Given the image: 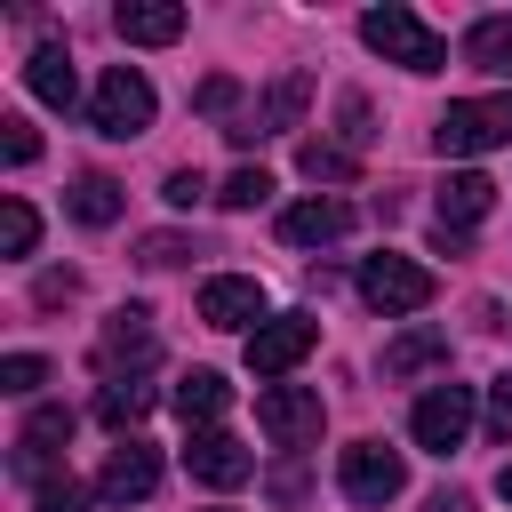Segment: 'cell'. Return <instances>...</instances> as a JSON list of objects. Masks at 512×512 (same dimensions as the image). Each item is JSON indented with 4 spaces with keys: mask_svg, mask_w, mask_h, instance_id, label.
Returning <instances> with one entry per match:
<instances>
[{
    "mask_svg": "<svg viewBox=\"0 0 512 512\" xmlns=\"http://www.w3.org/2000/svg\"><path fill=\"white\" fill-rule=\"evenodd\" d=\"M40 512H88V488L80 480H48L40 488Z\"/></svg>",
    "mask_w": 512,
    "mask_h": 512,
    "instance_id": "32",
    "label": "cell"
},
{
    "mask_svg": "<svg viewBox=\"0 0 512 512\" xmlns=\"http://www.w3.org/2000/svg\"><path fill=\"white\" fill-rule=\"evenodd\" d=\"M32 240H40V216L24 200H0V248L8 256H32Z\"/></svg>",
    "mask_w": 512,
    "mask_h": 512,
    "instance_id": "25",
    "label": "cell"
},
{
    "mask_svg": "<svg viewBox=\"0 0 512 512\" xmlns=\"http://www.w3.org/2000/svg\"><path fill=\"white\" fill-rule=\"evenodd\" d=\"M344 232H352V208L344 200H296L280 216V240L288 248H320V240H344Z\"/></svg>",
    "mask_w": 512,
    "mask_h": 512,
    "instance_id": "17",
    "label": "cell"
},
{
    "mask_svg": "<svg viewBox=\"0 0 512 512\" xmlns=\"http://www.w3.org/2000/svg\"><path fill=\"white\" fill-rule=\"evenodd\" d=\"M192 104H200V112H232V104H240V80H224V72H216V80H200V88H192Z\"/></svg>",
    "mask_w": 512,
    "mask_h": 512,
    "instance_id": "30",
    "label": "cell"
},
{
    "mask_svg": "<svg viewBox=\"0 0 512 512\" xmlns=\"http://www.w3.org/2000/svg\"><path fill=\"white\" fill-rule=\"evenodd\" d=\"M432 144H440L448 160H472V152H496V144H512V96L448 104V112L432 120Z\"/></svg>",
    "mask_w": 512,
    "mask_h": 512,
    "instance_id": "2",
    "label": "cell"
},
{
    "mask_svg": "<svg viewBox=\"0 0 512 512\" xmlns=\"http://www.w3.org/2000/svg\"><path fill=\"white\" fill-rule=\"evenodd\" d=\"M144 408H152V384H144V376H128V384H104V392H96V416H104L112 432H128Z\"/></svg>",
    "mask_w": 512,
    "mask_h": 512,
    "instance_id": "23",
    "label": "cell"
},
{
    "mask_svg": "<svg viewBox=\"0 0 512 512\" xmlns=\"http://www.w3.org/2000/svg\"><path fill=\"white\" fill-rule=\"evenodd\" d=\"M320 392L312 384H264L256 392V424H264V440H280V448H312L320 440Z\"/></svg>",
    "mask_w": 512,
    "mask_h": 512,
    "instance_id": "6",
    "label": "cell"
},
{
    "mask_svg": "<svg viewBox=\"0 0 512 512\" xmlns=\"http://www.w3.org/2000/svg\"><path fill=\"white\" fill-rule=\"evenodd\" d=\"M464 64H472V72H504V80H512V16H480V24L464 32Z\"/></svg>",
    "mask_w": 512,
    "mask_h": 512,
    "instance_id": "20",
    "label": "cell"
},
{
    "mask_svg": "<svg viewBox=\"0 0 512 512\" xmlns=\"http://www.w3.org/2000/svg\"><path fill=\"white\" fill-rule=\"evenodd\" d=\"M200 192H208V184H200V168H168V192H160V200H168V208H192Z\"/></svg>",
    "mask_w": 512,
    "mask_h": 512,
    "instance_id": "33",
    "label": "cell"
},
{
    "mask_svg": "<svg viewBox=\"0 0 512 512\" xmlns=\"http://www.w3.org/2000/svg\"><path fill=\"white\" fill-rule=\"evenodd\" d=\"M72 288H80V272H40V288H32V296H40V304H64Z\"/></svg>",
    "mask_w": 512,
    "mask_h": 512,
    "instance_id": "35",
    "label": "cell"
},
{
    "mask_svg": "<svg viewBox=\"0 0 512 512\" xmlns=\"http://www.w3.org/2000/svg\"><path fill=\"white\" fill-rule=\"evenodd\" d=\"M408 432H416V448H424V456L464 448V432H472V384H432V392L416 400Z\"/></svg>",
    "mask_w": 512,
    "mask_h": 512,
    "instance_id": "7",
    "label": "cell"
},
{
    "mask_svg": "<svg viewBox=\"0 0 512 512\" xmlns=\"http://www.w3.org/2000/svg\"><path fill=\"white\" fill-rule=\"evenodd\" d=\"M360 40H368L384 64H400V72H440V64H448V40H440L416 8H368V16H360Z\"/></svg>",
    "mask_w": 512,
    "mask_h": 512,
    "instance_id": "1",
    "label": "cell"
},
{
    "mask_svg": "<svg viewBox=\"0 0 512 512\" xmlns=\"http://www.w3.org/2000/svg\"><path fill=\"white\" fill-rule=\"evenodd\" d=\"M264 192H272V176H264V168H232V176H224V192H216V200H224V208H256V200H264Z\"/></svg>",
    "mask_w": 512,
    "mask_h": 512,
    "instance_id": "27",
    "label": "cell"
},
{
    "mask_svg": "<svg viewBox=\"0 0 512 512\" xmlns=\"http://www.w3.org/2000/svg\"><path fill=\"white\" fill-rule=\"evenodd\" d=\"M296 168H304V176H328V184H352V176H360V160H352L344 144H320V136L296 152Z\"/></svg>",
    "mask_w": 512,
    "mask_h": 512,
    "instance_id": "24",
    "label": "cell"
},
{
    "mask_svg": "<svg viewBox=\"0 0 512 512\" xmlns=\"http://www.w3.org/2000/svg\"><path fill=\"white\" fill-rule=\"evenodd\" d=\"M272 496H280V504H296V496H304V472H296V464H288V472H272Z\"/></svg>",
    "mask_w": 512,
    "mask_h": 512,
    "instance_id": "36",
    "label": "cell"
},
{
    "mask_svg": "<svg viewBox=\"0 0 512 512\" xmlns=\"http://www.w3.org/2000/svg\"><path fill=\"white\" fill-rule=\"evenodd\" d=\"M432 512H472V504L464 496H432Z\"/></svg>",
    "mask_w": 512,
    "mask_h": 512,
    "instance_id": "37",
    "label": "cell"
},
{
    "mask_svg": "<svg viewBox=\"0 0 512 512\" xmlns=\"http://www.w3.org/2000/svg\"><path fill=\"white\" fill-rule=\"evenodd\" d=\"M304 96H312V80H304V72H280V88H272V96L240 120V128H224V136H232V144H256V136H272V128H296Z\"/></svg>",
    "mask_w": 512,
    "mask_h": 512,
    "instance_id": "15",
    "label": "cell"
},
{
    "mask_svg": "<svg viewBox=\"0 0 512 512\" xmlns=\"http://www.w3.org/2000/svg\"><path fill=\"white\" fill-rule=\"evenodd\" d=\"M184 464H192V480H208V488H240V480L256 472V456H248L232 432H192V440H184Z\"/></svg>",
    "mask_w": 512,
    "mask_h": 512,
    "instance_id": "12",
    "label": "cell"
},
{
    "mask_svg": "<svg viewBox=\"0 0 512 512\" xmlns=\"http://www.w3.org/2000/svg\"><path fill=\"white\" fill-rule=\"evenodd\" d=\"M0 144H8V168H32V152H40V136H32V128L16 120V112L0 120Z\"/></svg>",
    "mask_w": 512,
    "mask_h": 512,
    "instance_id": "29",
    "label": "cell"
},
{
    "mask_svg": "<svg viewBox=\"0 0 512 512\" xmlns=\"http://www.w3.org/2000/svg\"><path fill=\"white\" fill-rule=\"evenodd\" d=\"M64 440H72V408H32L24 432H16V472L48 488V464L64 456Z\"/></svg>",
    "mask_w": 512,
    "mask_h": 512,
    "instance_id": "11",
    "label": "cell"
},
{
    "mask_svg": "<svg viewBox=\"0 0 512 512\" xmlns=\"http://www.w3.org/2000/svg\"><path fill=\"white\" fill-rule=\"evenodd\" d=\"M440 360H448V336H440V328H408V336L384 344V384H408V376H424V368H440Z\"/></svg>",
    "mask_w": 512,
    "mask_h": 512,
    "instance_id": "18",
    "label": "cell"
},
{
    "mask_svg": "<svg viewBox=\"0 0 512 512\" xmlns=\"http://www.w3.org/2000/svg\"><path fill=\"white\" fill-rule=\"evenodd\" d=\"M496 496H504V504H512V464H504V472H496Z\"/></svg>",
    "mask_w": 512,
    "mask_h": 512,
    "instance_id": "38",
    "label": "cell"
},
{
    "mask_svg": "<svg viewBox=\"0 0 512 512\" xmlns=\"http://www.w3.org/2000/svg\"><path fill=\"white\" fill-rule=\"evenodd\" d=\"M112 32L128 48H168V40H184V8L176 0H120L112 8Z\"/></svg>",
    "mask_w": 512,
    "mask_h": 512,
    "instance_id": "13",
    "label": "cell"
},
{
    "mask_svg": "<svg viewBox=\"0 0 512 512\" xmlns=\"http://www.w3.org/2000/svg\"><path fill=\"white\" fill-rule=\"evenodd\" d=\"M432 208H440V224H448V232H472V224L496 208V184H488L480 168H456V176H440Z\"/></svg>",
    "mask_w": 512,
    "mask_h": 512,
    "instance_id": "14",
    "label": "cell"
},
{
    "mask_svg": "<svg viewBox=\"0 0 512 512\" xmlns=\"http://www.w3.org/2000/svg\"><path fill=\"white\" fill-rule=\"evenodd\" d=\"M40 384H48V360H40V352H8V360H0V392L24 400V392H40Z\"/></svg>",
    "mask_w": 512,
    "mask_h": 512,
    "instance_id": "26",
    "label": "cell"
},
{
    "mask_svg": "<svg viewBox=\"0 0 512 512\" xmlns=\"http://www.w3.org/2000/svg\"><path fill=\"white\" fill-rule=\"evenodd\" d=\"M152 312L144 304H120L112 320H104V336H96V368H104V384H128V376H144L152 368Z\"/></svg>",
    "mask_w": 512,
    "mask_h": 512,
    "instance_id": "5",
    "label": "cell"
},
{
    "mask_svg": "<svg viewBox=\"0 0 512 512\" xmlns=\"http://www.w3.org/2000/svg\"><path fill=\"white\" fill-rule=\"evenodd\" d=\"M64 208H72L80 224H112V216H120V184H112V176H80V184L64 192Z\"/></svg>",
    "mask_w": 512,
    "mask_h": 512,
    "instance_id": "22",
    "label": "cell"
},
{
    "mask_svg": "<svg viewBox=\"0 0 512 512\" xmlns=\"http://www.w3.org/2000/svg\"><path fill=\"white\" fill-rule=\"evenodd\" d=\"M336 120H344V152H360V144L376 136V128H368V96H344V104H336Z\"/></svg>",
    "mask_w": 512,
    "mask_h": 512,
    "instance_id": "28",
    "label": "cell"
},
{
    "mask_svg": "<svg viewBox=\"0 0 512 512\" xmlns=\"http://www.w3.org/2000/svg\"><path fill=\"white\" fill-rule=\"evenodd\" d=\"M488 432L512 440V376H496V392H488Z\"/></svg>",
    "mask_w": 512,
    "mask_h": 512,
    "instance_id": "34",
    "label": "cell"
},
{
    "mask_svg": "<svg viewBox=\"0 0 512 512\" xmlns=\"http://www.w3.org/2000/svg\"><path fill=\"white\" fill-rule=\"evenodd\" d=\"M312 344H320V320H312V312H280V320L248 328V368H256V376H288Z\"/></svg>",
    "mask_w": 512,
    "mask_h": 512,
    "instance_id": "9",
    "label": "cell"
},
{
    "mask_svg": "<svg viewBox=\"0 0 512 512\" xmlns=\"http://www.w3.org/2000/svg\"><path fill=\"white\" fill-rule=\"evenodd\" d=\"M336 480H344L352 504H392V496L408 488V464H400V448H384V440H352L344 464H336Z\"/></svg>",
    "mask_w": 512,
    "mask_h": 512,
    "instance_id": "8",
    "label": "cell"
},
{
    "mask_svg": "<svg viewBox=\"0 0 512 512\" xmlns=\"http://www.w3.org/2000/svg\"><path fill=\"white\" fill-rule=\"evenodd\" d=\"M88 120H96V136H144L152 128V80L136 64H112L88 96Z\"/></svg>",
    "mask_w": 512,
    "mask_h": 512,
    "instance_id": "3",
    "label": "cell"
},
{
    "mask_svg": "<svg viewBox=\"0 0 512 512\" xmlns=\"http://www.w3.org/2000/svg\"><path fill=\"white\" fill-rule=\"evenodd\" d=\"M136 256H144V264H184V256H192V240H184V232H152Z\"/></svg>",
    "mask_w": 512,
    "mask_h": 512,
    "instance_id": "31",
    "label": "cell"
},
{
    "mask_svg": "<svg viewBox=\"0 0 512 512\" xmlns=\"http://www.w3.org/2000/svg\"><path fill=\"white\" fill-rule=\"evenodd\" d=\"M160 488V456H152V440H120L112 456H104V472H96V496L104 504H144Z\"/></svg>",
    "mask_w": 512,
    "mask_h": 512,
    "instance_id": "10",
    "label": "cell"
},
{
    "mask_svg": "<svg viewBox=\"0 0 512 512\" xmlns=\"http://www.w3.org/2000/svg\"><path fill=\"white\" fill-rule=\"evenodd\" d=\"M224 400H232V384H224L216 368H184V376H176V416H184V424H200V432H216V416H224Z\"/></svg>",
    "mask_w": 512,
    "mask_h": 512,
    "instance_id": "19",
    "label": "cell"
},
{
    "mask_svg": "<svg viewBox=\"0 0 512 512\" xmlns=\"http://www.w3.org/2000/svg\"><path fill=\"white\" fill-rule=\"evenodd\" d=\"M24 88H32L40 104H56V112H64V104H72V88H80V80H72V56H64V48H32Z\"/></svg>",
    "mask_w": 512,
    "mask_h": 512,
    "instance_id": "21",
    "label": "cell"
},
{
    "mask_svg": "<svg viewBox=\"0 0 512 512\" xmlns=\"http://www.w3.org/2000/svg\"><path fill=\"white\" fill-rule=\"evenodd\" d=\"M200 320H208V328H248V320L264 328V288L224 272V280H208V288H200Z\"/></svg>",
    "mask_w": 512,
    "mask_h": 512,
    "instance_id": "16",
    "label": "cell"
},
{
    "mask_svg": "<svg viewBox=\"0 0 512 512\" xmlns=\"http://www.w3.org/2000/svg\"><path fill=\"white\" fill-rule=\"evenodd\" d=\"M432 288H440V280H432L424 264H408V256H368V264H360V304L384 312V320H392V312H424Z\"/></svg>",
    "mask_w": 512,
    "mask_h": 512,
    "instance_id": "4",
    "label": "cell"
}]
</instances>
